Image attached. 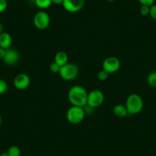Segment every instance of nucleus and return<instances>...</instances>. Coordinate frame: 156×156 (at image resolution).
<instances>
[{"mask_svg":"<svg viewBox=\"0 0 156 156\" xmlns=\"http://www.w3.org/2000/svg\"><path fill=\"white\" fill-rule=\"evenodd\" d=\"M88 93L86 89L81 86H73L69 90L68 100L72 106H87Z\"/></svg>","mask_w":156,"mask_h":156,"instance_id":"obj_1","label":"nucleus"},{"mask_svg":"<svg viewBox=\"0 0 156 156\" xmlns=\"http://www.w3.org/2000/svg\"><path fill=\"white\" fill-rule=\"evenodd\" d=\"M126 107L129 114H138L143 109V100L142 97L136 94H130L126 101Z\"/></svg>","mask_w":156,"mask_h":156,"instance_id":"obj_2","label":"nucleus"},{"mask_svg":"<svg viewBox=\"0 0 156 156\" xmlns=\"http://www.w3.org/2000/svg\"><path fill=\"white\" fill-rule=\"evenodd\" d=\"M67 119L72 124H79L83 120L85 116V111L83 107L72 106L67 110Z\"/></svg>","mask_w":156,"mask_h":156,"instance_id":"obj_3","label":"nucleus"},{"mask_svg":"<svg viewBox=\"0 0 156 156\" xmlns=\"http://www.w3.org/2000/svg\"><path fill=\"white\" fill-rule=\"evenodd\" d=\"M59 74L63 80L67 81L73 80L79 74V68L76 64L67 63L61 67Z\"/></svg>","mask_w":156,"mask_h":156,"instance_id":"obj_4","label":"nucleus"},{"mask_svg":"<svg viewBox=\"0 0 156 156\" xmlns=\"http://www.w3.org/2000/svg\"><path fill=\"white\" fill-rule=\"evenodd\" d=\"M51 19L49 15L44 11H39L34 15L33 23L34 26L40 30H44L49 26Z\"/></svg>","mask_w":156,"mask_h":156,"instance_id":"obj_5","label":"nucleus"},{"mask_svg":"<svg viewBox=\"0 0 156 156\" xmlns=\"http://www.w3.org/2000/svg\"><path fill=\"white\" fill-rule=\"evenodd\" d=\"M104 101V94L99 90H94L88 94L87 106L90 108H96L101 106Z\"/></svg>","mask_w":156,"mask_h":156,"instance_id":"obj_6","label":"nucleus"},{"mask_svg":"<svg viewBox=\"0 0 156 156\" xmlns=\"http://www.w3.org/2000/svg\"><path fill=\"white\" fill-rule=\"evenodd\" d=\"M121 63L115 57H109L103 62V69L109 73H113L119 70Z\"/></svg>","mask_w":156,"mask_h":156,"instance_id":"obj_7","label":"nucleus"},{"mask_svg":"<svg viewBox=\"0 0 156 156\" xmlns=\"http://www.w3.org/2000/svg\"><path fill=\"white\" fill-rule=\"evenodd\" d=\"M85 0H64L63 7L68 12L75 13L80 11L83 8Z\"/></svg>","mask_w":156,"mask_h":156,"instance_id":"obj_8","label":"nucleus"},{"mask_svg":"<svg viewBox=\"0 0 156 156\" xmlns=\"http://www.w3.org/2000/svg\"><path fill=\"white\" fill-rule=\"evenodd\" d=\"M19 53L17 50L14 48H9L5 50V54L4 55L3 60L4 63L6 64L7 65L12 66L17 64L19 61Z\"/></svg>","mask_w":156,"mask_h":156,"instance_id":"obj_9","label":"nucleus"},{"mask_svg":"<svg viewBox=\"0 0 156 156\" xmlns=\"http://www.w3.org/2000/svg\"><path fill=\"white\" fill-rule=\"evenodd\" d=\"M14 86L16 89L23 90L27 89L30 85V78L25 73H19L15 77Z\"/></svg>","mask_w":156,"mask_h":156,"instance_id":"obj_10","label":"nucleus"},{"mask_svg":"<svg viewBox=\"0 0 156 156\" xmlns=\"http://www.w3.org/2000/svg\"><path fill=\"white\" fill-rule=\"evenodd\" d=\"M12 42V38L10 34L3 32L0 34V47L6 50L11 47Z\"/></svg>","mask_w":156,"mask_h":156,"instance_id":"obj_11","label":"nucleus"},{"mask_svg":"<svg viewBox=\"0 0 156 156\" xmlns=\"http://www.w3.org/2000/svg\"><path fill=\"white\" fill-rule=\"evenodd\" d=\"M55 62L61 67L68 63V55L64 51L58 52L55 56Z\"/></svg>","mask_w":156,"mask_h":156,"instance_id":"obj_12","label":"nucleus"},{"mask_svg":"<svg viewBox=\"0 0 156 156\" xmlns=\"http://www.w3.org/2000/svg\"><path fill=\"white\" fill-rule=\"evenodd\" d=\"M112 112H113L114 115L118 117H120V118L126 117L129 114L126 106H122L120 104L115 105L112 109Z\"/></svg>","mask_w":156,"mask_h":156,"instance_id":"obj_13","label":"nucleus"},{"mask_svg":"<svg viewBox=\"0 0 156 156\" xmlns=\"http://www.w3.org/2000/svg\"><path fill=\"white\" fill-rule=\"evenodd\" d=\"M35 5L41 9H46L51 5V0H34Z\"/></svg>","mask_w":156,"mask_h":156,"instance_id":"obj_14","label":"nucleus"},{"mask_svg":"<svg viewBox=\"0 0 156 156\" xmlns=\"http://www.w3.org/2000/svg\"><path fill=\"white\" fill-rule=\"evenodd\" d=\"M147 83L151 87L156 88V71L151 72L147 77Z\"/></svg>","mask_w":156,"mask_h":156,"instance_id":"obj_15","label":"nucleus"},{"mask_svg":"<svg viewBox=\"0 0 156 156\" xmlns=\"http://www.w3.org/2000/svg\"><path fill=\"white\" fill-rule=\"evenodd\" d=\"M7 152L10 156H21V150L16 145H12L9 148Z\"/></svg>","mask_w":156,"mask_h":156,"instance_id":"obj_16","label":"nucleus"},{"mask_svg":"<svg viewBox=\"0 0 156 156\" xmlns=\"http://www.w3.org/2000/svg\"><path fill=\"white\" fill-rule=\"evenodd\" d=\"M109 74V73H108V72H106V70H104L103 69V70H101L98 73V74H97V77H98L99 80H101V81H104V80H106L108 78Z\"/></svg>","mask_w":156,"mask_h":156,"instance_id":"obj_17","label":"nucleus"},{"mask_svg":"<svg viewBox=\"0 0 156 156\" xmlns=\"http://www.w3.org/2000/svg\"><path fill=\"white\" fill-rule=\"evenodd\" d=\"M8 90V84L6 82L3 80L0 79V95L5 94Z\"/></svg>","mask_w":156,"mask_h":156,"instance_id":"obj_18","label":"nucleus"},{"mask_svg":"<svg viewBox=\"0 0 156 156\" xmlns=\"http://www.w3.org/2000/svg\"><path fill=\"white\" fill-rule=\"evenodd\" d=\"M149 11H150V7L147 6V5H142L140 7V9H139V12L142 16H147L149 15Z\"/></svg>","mask_w":156,"mask_h":156,"instance_id":"obj_19","label":"nucleus"},{"mask_svg":"<svg viewBox=\"0 0 156 156\" xmlns=\"http://www.w3.org/2000/svg\"><path fill=\"white\" fill-rule=\"evenodd\" d=\"M60 69H61V67H60V66L58 65V64H56L55 61H54V62H52L51 64L50 70L52 72V73H59Z\"/></svg>","mask_w":156,"mask_h":156,"instance_id":"obj_20","label":"nucleus"},{"mask_svg":"<svg viewBox=\"0 0 156 156\" xmlns=\"http://www.w3.org/2000/svg\"><path fill=\"white\" fill-rule=\"evenodd\" d=\"M149 16L153 20L156 21V5L154 4L151 6H150V11H149Z\"/></svg>","mask_w":156,"mask_h":156,"instance_id":"obj_21","label":"nucleus"},{"mask_svg":"<svg viewBox=\"0 0 156 156\" xmlns=\"http://www.w3.org/2000/svg\"><path fill=\"white\" fill-rule=\"evenodd\" d=\"M139 3L142 5H147V6H151L154 5L155 0H138Z\"/></svg>","mask_w":156,"mask_h":156,"instance_id":"obj_22","label":"nucleus"},{"mask_svg":"<svg viewBox=\"0 0 156 156\" xmlns=\"http://www.w3.org/2000/svg\"><path fill=\"white\" fill-rule=\"evenodd\" d=\"M7 7H8L7 0H0V13L5 12L6 10Z\"/></svg>","mask_w":156,"mask_h":156,"instance_id":"obj_23","label":"nucleus"},{"mask_svg":"<svg viewBox=\"0 0 156 156\" xmlns=\"http://www.w3.org/2000/svg\"><path fill=\"white\" fill-rule=\"evenodd\" d=\"M5 54V49L0 47V59H2V58H3Z\"/></svg>","mask_w":156,"mask_h":156,"instance_id":"obj_24","label":"nucleus"},{"mask_svg":"<svg viewBox=\"0 0 156 156\" xmlns=\"http://www.w3.org/2000/svg\"><path fill=\"white\" fill-rule=\"evenodd\" d=\"M51 2L53 4H55V5H62L64 0H51Z\"/></svg>","mask_w":156,"mask_h":156,"instance_id":"obj_25","label":"nucleus"},{"mask_svg":"<svg viewBox=\"0 0 156 156\" xmlns=\"http://www.w3.org/2000/svg\"><path fill=\"white\" fill-rule=\"evenodd\" d=\"M4 27H3V25H2L1 22H0V34H2V33L4 32Z\"/></svg>","mask_w":156,"mask_h":156,"instance_id":"obj_26","label":"nucleus"},{"mask_svg":"<svg viewBox=\"0 0 156 156\" xmlns=\"http://www.w3.org/2000/svg\"><path fill=\"white\" fill-rule=\"evenodd\" d=\"M0 156H10V155L9 154V153L7 152V151H4V152L2 153H0Z\"/></svg>","mask_w":156,"mask_h":156,"instance_id":"obj_27","label":"nucleus"},{"mask_svg":"<svg viewBox=\"0 0 156 156\" xmlns=\"http://www.w3.org/2000/svg\"><path fill=\"white\" fill-rule=\"evenodd\" d=\"M2 117L0 115V127L2 126Z\"/></svg>","mask_w":156,"mask_h":156,"instance_id":"obj_28","label":"nucleus"},{"mask_svg":"<svg viewBox=\"0 0 156 156\" xmlns=\"http://www.w3.org/2000/svg\"><path fill=\"white\" fill-rule=\"evenodd\" d=\"M107 1H109V2H115L116 0H107Z\"/></svg>","mask_w":156,"mask_h":156,"instance_id":"obj_29","label":"nucleus"}]
</instances>
